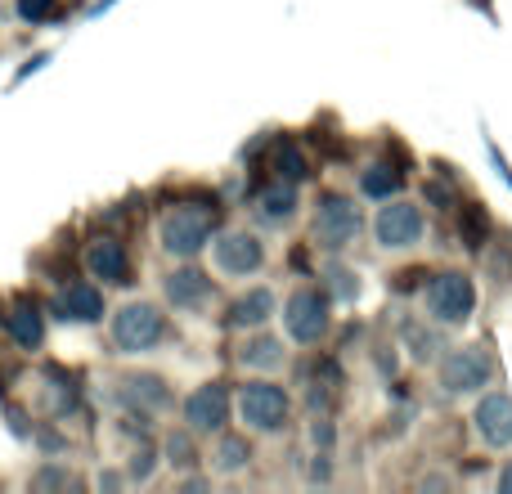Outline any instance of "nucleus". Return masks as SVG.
I'll use <instances>...</instances> for the list:
<instances>
[{
  "instance_id": "f257e3e1",
  "label": "nucleus",
  "mask_w": 512,
  "mask_h": 494,
  "mask_svg": "<svg viewBox=\"0 0 512 494\" xmlns=\"http://www.w3.org/2000/svg\"><path fill=\"white\" fill-rule=\"evenodd\" d=\"M495 351L486 342H463L436 360V382H441V396H481V391L495 382Z\"/></svg>"
},
{
  "instance_id": "f03ea898",
  "label": "nucleus",
  "mask_w": 512,
  "mask_h": 494,
  "mask_svg": "<svg viewBox=\"0 0 512 494\" xmlns=\"http://www.w3.org/2000/svg\"><path fill=\"white\" fill-rule=\"evenodd\" d=\"M212 234H216V212L203 203H176L167 207L158 225V243L171 261H194L198 252L212 247Z\"/></svg>"
},
{
  "instance_id": "7ed1b4c3",
  "label": "nucleus",
  "mask_w": 512,
  "mask_h": 494,
  "mask_svg": "<svg viewBox=\"0 0 512 494\" xmlns=\"http://www.w3.org/2000/svg\"><path fill=\"white\" fill-rule=\"evenodd\" d=\"M234 409H239V423L248 427V432H256V436H279V432H288L292 396L274 378H261V373H252V382H243L239 396H234Z\"/></svg>"
},
{
  "instance_id": "20e7f679",
  "label": "nucleus",
  "mask_w": 512,
  "mask_h": 494,
  "mask_svg": "<svg viewBox=\"0 0 512 494\" xmlns=\"http://www.w3.org/2000/svg\"><path fill=\"white\" fill-rule=\"evenodd\" d=\"M477 310V283L463 270H441L423 288V315L441 328H463Z\"/></svg>"
},
{
  "instance_id": "39448f33",
  "label": "nucleus",
  "mask_w": 512,
  "mask_h": 494,
  "mask_svg": "<svg viewBox=\"0 0 512 494\" xmlns=\"http://www.w3.org/2000/svg\"><path fill=\"white\" fill-rule=\"evenodd\" d=\"M333 301L324 297L319 288H292L279 306V319H283V337L292 346H319L333 328Z\"/></svg>"
},
{
  "instance_id": "423d86ee",
  "label": "nucleus",
  "mask_w": 512,
  "mask_h": 494,
  "mask_svg": "<svg viewBox=\"0 0 512 494\" xmlns=\"http://www.w3.org/2000/svg\"><path fill=\"white\" fill-rule=\"evenodd\" d=\"M108 333H113V346L122 355H149L167 337V315L153 301H126V306L113 310Z\"/></svg>"
},
{
  "instance_id": "0eeeda50",
  "label": "nucleus",
  "mask_w": 512,
  "mask_h": 494,
  "mask_svg": "<svg viewBox=\"0 0 512 494\" xmlns=\"http://www.w3.org/2000/svg\"><path fill=\"white\" fill-rule=\"evenodd\" d=\"M427 239V216L414 198H382L373 212V243L382 252H414Z\"/></svg>"
},
{
  "instance_id": "6e6552de",
  "label": "nucleus",
  "mask_w": 512,
  "mask_h": 494,
  "mask_svg": "<svg viewBox=\"0 0 512 494\" xmlns=\"http://www.w3.org/2000/svg\"><path fill=\"white\" fill-rule=\"evenodd\" d=\"M360 230H364V216L355 207V198H346V194H328L315 207V221H310V239H315V247H324V252H346V247L360 239Z\"/></svg>"
},
{
  "instance_id": "1a4fd4ad",
  "label": "nucleus",
  "mask_w": 512,
  "mask_h": 494,
  "mask_svg": "<svg viewBox=\"0 0 512 494\" xmlns=\"http://www.w3.org/2000/svg\"><path fill=\"white\" fill-rule=\"evenodd\" d=\"M212 265L225 279H252L265 270V243L256 230H225L212 234Z\"/></svg>"
},
{
  "instance_id": "9d476101",
  "label": "nucleus",
  "mask_w": 512,
  "mask_h": 494,
  "mask_svg": "<svg viewBox=\"0 0 512 494\" xmlns=\"http://www.w3.org/2000/svg\"><path fill=\"white\" fill-rule=\"evenodd\" d=\"M472 436L486 450H512V396L508 391H481L472 405Z\"/></svg>"
},
{
  "instance_id": "9b49d317",
  "label": "nucleus",
  "mask_w": 512,
  "mask_h": 494,
  "mask_svg": "<svg viewBox=\"0 0 512 494\" xmlns=\"http://www.w3.org/2000/svg\"><path fill=\"white\" fill-rule=\"evenodd\" d=\"M230 423V387L225 382H203L185 396V427L194 436H216Z\"/></svg>"
},
{
  "instance_id": "f8f14e48",
  "label": "nucleus",
  "mask_w": 512,
  "mask_h": 494,
  "mask_svg": "<svg viewBox=\"0 0 512 494\" xmlns=\"http://www.w3.org/2000/svg\"><path fill=\"white\" fill-rule=\"evenodd\" d=\"M162 297L176 310H207L216 297V283H212V274L198 270L194 261H180L176 270L162 279Z\"/></svg>"
},
{
  "instance_id": "ddd939ff",
  "label": "nucleus",
  "mask_w": 512,
  "mask_h": 494,
  "mask_svg": "<svg viewBox=\"0 0 512 494\" xmlns=\"http://www.w3.org/2000/svg\"><path fill=\"white\" fill-rule=\"evenodd\" d=\"M274 315H279V292H274L270 283H256V288L239 292V297L230 301V310H225V324H230L234 333H252V328L270 324Z\"/></svg>"
},
{
  "instance_id": "4468645a",
  "label": "nucleus",
  "mask_w": 512,
  "mask_h": 494,
  "mask_svg": "<svg viewBox=\"0 0 512 494\" xmlns=\"http://www.w3.org/2000/svg\"><path fill=\"white\" fill-rule=\"evenodd\" d=\"M117 396H122V405L140 418L167 414L171 409V387L158 378V373H126V378L117 382Z\"/></svg>"
},
{
  "instance_id": "2eb2a0df",
  "label": "nucleus",
  "mask_w": 512,
  "mask_h": 494,
  "mask_svg": "<svg viewBox=\"0 0 512 494\" xmlns=\"http://www.w3.org/2000/svg\"><path fill=\"white\" fill-rule=\"evenodd\" d=\"M234 360H239V369L274 378V373L288 364V337H274V333H265V328H252V333L239 342V355H234Z\"/></svg>"
},
{
  "instance_id": "dca6fc26",
  "label": "nucleus",
  "mask_w": 512,
  "mask_h": 494,
  "mask_svg": "<svg viewBox=\"0 0 512 494\" xmlns=\"http://www.w3.org/2000/svg\"><path fill=\"white\" fill-rule=\"evenodd\" d=\"M297 212H301V194H297V185H288V180L261 189L252 203V221L261 225V230H283V225L297 221Z\"/></svg>"
},
{
  "instance_id": "f3484780",
  "label": "nucleus",
  "mask_w": 512,
  "mask_h": 494,
  "mask_svg": "<svg viewBox=\"0 0 512 494\" xmlns=\"http://www.w3.org/2000/svg\"><path fill=\"white\" fill-rule=\"evenodd\" d=\"M86 274L99 283H126L131 279V256L117 239H95L86 247Z\"/></svg>"
},
{
  "instance_id": "a211bd4d",
  "label": "nucleus",
  "mask_w": 512,
  "mask_h": 494,
  "mask_svg": "<svg viewBox=\"0 0 512 494\" xmlns=\"http://www.w3.org/2000/svg\"><path fill=\"white\" fill-rule=\"evenodd\" d=\"M207 468L216 477H243L252 468V445L248 436H234V432H216V445L207 454Z\"/></svg>"
},
{
  "instance_id": "6ab92c4d",
  "label": "nucleus",
  "mask_w": 512,
  "mask_h": 494,
  "mask_svg": "<svg viewBox=\"0 0 512 494\" xmlns=\"http://www.w3.org/2000/svg\"><path fill=\"white\" fill-rule=\"evenodd\" d=\"M59 310L72 324H99L104 319V292L95 283H68L59 297Z\"/></svg>"
},
{
  "instance_id": "aec40b11",
  "label": "nucleus",
  "mask_w": 512,
  "mask_h": 494,
  "mask_svg": "<svg viewBox=\"0 0 512 494\" xmlns=\"http://www.w3.org/2000/svg\"><path fill=\"white\" fill-rule=\"evenodd\" d=\"M400 337L409 346V360L414 364H436L445 351V337H441V324L423 328V319H400Z\"/></svg>"
},
{
  "instance_id": "412c9836",
  "label": "nucleus",
  "mask_w": 512,
  "mask_h": 494,
  "mask_svg": "<svg viewBox=\"0 0 512 494\" xmlns=\"http://www.w3.org/2000/svg\"><path fill=\"white\" fill-rule=\"evenodd\" d=\"M319 279H324V297L337 301V306H351V301H360V292H364L360 274H355L351 265H342V261H324Z\"/></svg>"
},
{
  "instance_id": "4be33fe9",
  "label": "nucleus",
  "mask_w": 512,
  "mask_h": 494,
  "mask_svg": "<svg viewBox=\"0 0 512 494\" xmlns=\"http://www.w3.org/2000/svg\"><path fill=\"white\" fill-rule=\"evenodd\" d=\"M5 324H9V337H14L18 346H23V351H36V346L45 342V319H41V310L36 306H14L5 315Z\"/></svg>"
},
{
  "instance_id": "5701e85b",
  "label": "nucleus",
  "mask_w": 512,
  "mask_h": 494,
  "mask_svg": "<svg viewBox=\"0 0 512 494\" xmlns=\"http://www.w3.org/2000/svg\"><path fill=\"white\" fill-rule=\"evenodd\" d=\"M396 194H400V171L391 162H369L360 171V198L382 203V198H396Z\"/></svg>"
},
{
  "instance_id": "b1692460",
  "label": "nucleus",
  "mask_w": 512,
  "mask_h": 494,
  "mask_svg": "<svg viewBox=\"0 0 512 494\" xmlns=\"http://www.w3.org/2000/svg\"><path fill=\"white\" fill-rule=\"evenodd\" d=\"M162 454H167V463L171 468H180V472H189L198 463V445H194V432H171L167 436V445H162Z\"/></svg>"
},
{
  "instance_id": "393cba45",
  "label": "nucleus",
  "mask_w": 512,
  "mask_h": 494,
  "mask_svg": "<svg viewBox=\"0 0 512 494\" xmlns=\"http://www.w3.org/2000/svg\"><path fill=\"white\" fill-rule=\"evenodd\" d=\"M274 171H279V180H288V185H301V180L310 176L297 144H279V153H274Z\"/></svg>"
},
{
  "instance_id": "a878e982",
  "label": "nucleus",
  "mask_w": 512,
  "mask_h": 494,
  "mask_svg": "<svg viewBox=\"0 0 512 494\" xmlns=\"http://www.w3.org/2000/svg\"><path fill=\"white\" fill-rule=\"evenodd\" d=\"M68 486H77V477L68 468H59V463H45L41 472H32V490H68Z\"/></svg>"
},
{
  "instance_id": "bb28decb",
  "label": "nucleus",
  "mask_w": 512,
  "mask_h": 494,
  "mask_svg": "<svg viewBox=\"0 0 512 494\" xmlns=\"http://www.w3.org/2000/svg\"><path fill=\"white\" fill-rule=\"evenodd\" d=\"M153 468H158V450H153V445H140V450L126 459V481H149Z\"/></svg>"
},
{
  "instance_id": "cd10ccee",
  "label": "nucleus",
  "mask_w": 512,
  "mask_h": 494,
  "mask_svg": "<svg viewBox=\"0 0 512 494\" xmlns=\"http://www.w3.org/2000/svg\"><path fill=\"white\" fill-rule=\"evenodd\" d=\"M14 14L23 23H45L54 14V0H14Z\"/></svg>"
},
{
  "instance_id": "c85d7f7f",
  "label": "nucleus",
  "mask_w": 512,
  "mask_h": 494,
  "mask_svg": "<svg viewBox=\"0 0 512 494\" xmlns=\"http://www.w3.org/2000/svg\"><path fill=\"white\" fill-rule=\"evenodd\" d=\"M310 441H315V450H333V445H337V423L315 418V423H310Z\"/></svg>"
},
{
  "instance_id": "c756f323",
  "label": "nucleus",
  "mask_w": 512,
  "mask_h": 494,
  "mask_svg": "<svg viewBox=\"0 0 512 494\" xmlns=\"http://www.w3.org/2000/svg\"><path fill=\"white\" fill-rule=\"evenodd\" d=\"M122 486H126L122 472H99V490H122Z\"/></svg>"
},
{
  "instance_id": "7c9ffc66",
  "label": "nucleus",
  "mask_w": 512,
  "mask_h": 494,
  "mask_svg": "<svg viewBox=\"0 0 512 494\" xmlns=\"http://www.w3.org/2000/svg\"><path fill=\"white\" fill-rule=\"evenodd\" d=\"M495 486H499V494H512V459L504 463V468H499V481H495Z\"/></svg>"
},
{
  "instance_id": "2f4dec72",
  "label": "nucleus",
  "mask_w": 512,
  "mask_h": 494,
  "mask_svg": "<svg viewBox=\"0 0 512 494\" xmlns=\"http://www.w3.org/2000/svg\"><path fill=\"white\" fill-rule=\"evenodd\" d=\"M207 486H212V481H207V477H185V481H180V490H185V494H194V490H207Z\"/></svg>"
},
{
  "instance_id": "473e14b6",
  "label": "nucleus",
  "mask_w": 512,
  "mask_h": 494,
  "mask_svg": "<svg viewBox=\"0 0 512 494\" xmlns=\"http://www.w3.org/2000/svg\"><path fill=\"white\" fill-rule=\"evenodd\" d=\"M441 486H450V477H427L423 481V490H441Z\"/></svg>"
}]
</instances>
